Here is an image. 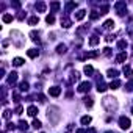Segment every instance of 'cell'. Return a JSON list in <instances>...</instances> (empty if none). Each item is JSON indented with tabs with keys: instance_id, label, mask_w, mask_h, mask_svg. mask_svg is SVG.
I'll use <instances>...</instances> for the list:
<instances>
[{
	"instance_id": "obj_39",
	"label": "cell",
	"mask_w": 133,
	"mask_h": 133,
	"mask_svg": "<svg viewBox=\"0 0 133 133\" xmlns=\"http://www.w3.org/2000/svg\"><path fill=\"white\" fill-rule=\"evenodd\" d=\"M125 88H127V91H133V80H131L130 83H127V86H125Z\"/></svg>"
},
{
	"instance_id": "obj_15",
	"label": "cell",
	"mask_w": 133,
	"mask_h": 133,
	"mask_svg": "<svg viewBox=\"0 0 133 133\" xmlns=\"http://www.w3.org/2000/svg\"><path fill=\"white\" fill-rule=\"evenodd\" d=\"M118 75H119V70H118V69H110V70H108V77L116 78Z\"/></svg>"
},
{
	"instance_id": "obj_9",
	"label": "cell",
	"mask_w": 133,
	"mask_h": 133,
	"mask_svg": "<svg viewBox=\"0 0 133 133\" xmlns=\"http://www.w3.org/2000/svg\"><path fill=\"white\" fill-rule=\"evenodd\" d=\"M125 60H127V53L122 52V53H119V55L116 56V63H124Z\"/></svg>"
},
{
	"instance_id": "obj_22",
	"label": "cell",
	"mask_w": 133,
	"mask_h": 133,
	"mask_svg": "<svg viewBox=\"0 0 133 133\" xmlns=\"http://www.w3.org/2000/svg\"><path fill=\"white\" fill-rule=\"evenodd\" d=\"M38 22H39L38 16H33V17H30V19H28V24H30V25H36Z\"/></svg>"
},
{
	"instance_id": "obj_24",
	"label": "cell",
	"mask_w": 133,
	"mask_h": 133,
	"mask_svg": "<svg viewBox=\"0 0 133 133\" xmlns=\"http://www.w3.org/2000/svg\"><path fill=\"white\" fill-rule=\"evenodd\" d=\"M56 53H66V46L64 44H60L56 47Z\"/></svg>"
},
{
	"instance_id": "obj_45",
	"label": "cell",
	"mask_w": 133,
	"mask_h": 133,
	"mask_svg": "<svg viewBox=\"0 0 133 133\" xmlns=\"http://www.w3.org/2000/svg\"><path fill=\"white\" fill-rule=\"evenodd\" d=\"M131 111H133V110H131Z\"/></svg>"
},
{
	"instance_id": "obj_35",
	"label": "cell",
	"mask_w": 133,
	"mask_h": 133,
	"mask_svg": "<svg viewBox=\"0 0 133 133\" xmlns=\"http://www.w3.org/2000/svg\"><path fill=\"white\" fill-rule=\"evenodd\" d=\"M30 36H31L33 41H39V39H38V33H36V31H31V33H30Z\"/></svg>"
},
{
	"instance_id": "obj_7",
	"label": "cell",
	"mask_w": 133,
	"mask_h": 133,
	"mask_svg": "<svg viewBox=\"0 0 133 133\" xmlns=\"http://www.w3.org/2000/svg\"><path fill=\"white\" fill-rule=\"evenodd\" d=\"M27 113H28V116H31V118H34L38 114V108L34 105H30L28 106V110H27Z\"/></svg>"
},
{
	"instance_id": "obj_34",
	"label": "cell",
	"mask_w": 133,
	"mask_h": 133,
	"mask_svg": "<svg viewBox=\"0 0 133 133\" xmlns=\"http://www.w3.org/2000/svg\"><path fill=\"white\" fill-rule=\"evenodd\" d=\"M106 13H108V5H103L100 8V14H106Z\"/></svg>"
},
{
	"instance_id": "obj_1",
	"label": "cell",
	"mask_w": 133,
	"mask_h": 133,
	"mask_svg": "<svg viewBox=\"0 0 133 133\" xmlns=\"http://www.w3.org/2000/svg\"><path fill=\"white\" fill-rule=\"evenodd\" d=\"M102 103H103V106H105V110L110 111V113L116 111V108H118V102H116L114 97H105Z\"/></svg>"
},
{
	"instance_id": "obj_5",
	"label": "cell",
	"mask_w": 133,
	"mask_h": 133,
	"mask_svg": "<svg viewBox=\"0 0 133 133\" xmlns=\"http://www.w3.org/2000/svg\"><path fill=\"white\" fill-rule=\"evenodd\" d=\"M49 94H50L52 97H58V96L61 94V88H58V86H52V88H49Z\"/></svg>"
},
{
	"instance_id": "obj_19",
	"label": "cell",
	"mask_w": 133,
	"mask_h": 133,
	"mask_svg": "<svg viewBox=\"0 0 133 133\" xmlns=\"http://www.w3.org/2000/svg\"><path fill=\"white\" fill-rule=\"evenodd\" d=\"M75 6H77V3H75V2H69V3L66 5V13H69L70 10H74Z\"/></svg>"
},
{
	"instance_id": "obj_43",
	"label": "cell",
	"mask_w": 133,
	"mask_h": 133,
	"mask_svg": "<svg viewBox=\"0 0 133 133\" xmlns=\"http://www.w3.org/2000/svg\"><path fill=\"white\" fill-rule=\"evenodd\" d=\"M77 133H88V131H85L83 128H78V130H77Z\"/></svg>"
},
{
	"instance_id": "obj_28",
	"label": "cell",
	"mask_w": 133,
	"mask_h": 133,
	"mask_svg": "<svg viewBox=\"0 0 133 133\" xmlns=\"http://www.w3.org/2000/svg\"><path fill=\"white\" fill-rule=\"evenodd\" d=\"M46 22H47V24H50V25H52L53 22H55V17H53V14H49V16L46 17Z\"/></svg>"
},
{
	"instance_id": "obj_20",
	"label": "cell",
	"mask_w": 133,
	"mask_h": 133,
	"mask_svg": "<svg viewBox=\"0 0 133 133\" xmlns=\"http://www.w3.org/2000/svg\"><path fill=\"white\" fill-rule=\"evenodd\" d=\"M61 25H63L64 28H69V27H70V21L67 19V17H64V19H61Z\"/></svg>"
},
{
	"instance_id": "obj_10",
	"label": "cell",
	"mask_w": 133,
	"mask_h": 133,
	"mask_svg": "<svg viewBox=\"0 0 133 133\" xmlns=\"http://www.w3.org/2000/svg\"><path fill=\"white\" fill-rule=\"evenodd\" d=\"M85 16H86V11H85V10L77 11V14H75V21H82V19H85Z\"/></svg>"
},
{
	"instance_id": "obj_32",
	"label": "cell",
	"mask_w": 133,
	"mask_h": 133,
	"mask_svg": "<svg viewBox=\"0 0 133 133\" xmlns=\"http://www.w3.org/2000/svg\"><path fill=\"white\" fill-rule=\"evenodd\" d=\"M85 103H86V106H89V108H91V106H92V99H91V97H85Z\"/></svg>"
},
{
	"instance_id": "obj_14",
	"label": "cell",
	"mask_w": 133,
	"mask_h": 133,
	"mask_svg": "<svg viewBox=\"0 0 133 133\" xmlns=\"http://www.w3.org/2000/svg\"><path fill=\"white\" fill-rule=\"evenodd\" d=\"M58 10H60V3H58V2L50 3V11H52V13H56Z\"/></svg>"
},
{
	"instance_id": "obj_18",
	"label": "cell",
	"mask_w": 133,
	"mask_h": 133,
	"mask_svg": "<svg viewBox=\"0 0 133 133\" xmlns=\"http://www.w3.org/2000/svg\"><path fill=\"white\" fill-rule=\"evenodd\" d=\"M99 36H91V39H89V46H97L99 44Z\"/></svg>"
},
{
	"instance_id": "obj_38",
	"label": "cell",
	"mask_w": 133,
	"mask_h": 133,
	"mask_svg": "<svg viewBox=\"0 0 133 133\" xmlns=\"http://www.w3.org/2000/svg\"><path fill=\"white\" fill-rule=\"evenodd\" d=\"M78 78H80L78 72H74V74H72V82H78Z\"/></svg>"
},
{
	"instance_id": "obj_40",
	"label": "cell",
	"mask_w": 133,
	"mask_h": 133,
	"mask_svg": "<svg viewBox=\"0 0 133 133\" xmlns=\"http://www.w3.org/2000/svg\"><path fill=\"white\" fill-rule=\"evenodd\" d=\"M16 113H17V114H22V106H17V108H16Z\"/></svg>"
},
{
	"instance_id": "obj_27",
	"label": "cell",
	"mask_w": 133,
	"mask_h": 133,
	"mask_svg": "<svg viewBox=\"0 0 133 133\" xmlns=\"http://www.w3.org/2000/svg\"><path fill=\"white\" fill-rule=\"evenodd\" d=\"M124 74H127L128 77H133V70H131L128 66H125V67H124Z\"/></svg>"
},
{
	"instance_id": "obj_2",
	"label": "cell",
	"mask_w": 133,
	"mask_h": 133,
	"mask_svg": "<svg viewBox=\"0 0 133 133\" xmlns=\"http://www.w3.org/2000/svg\"><path fill=\"white\" fill-rule=\"evenodd\" d=\"M119 125H121V128H124V130L130 128V119L125 118V116H121V118H119Z\"/></svg>"
},
{
	"instance_id": "obj_13",
	"label": "cell",
	"mask_w": 133,
	"mask_h": 133,
	"mask_svg": "<svg viewBox=\"0 0 133 133\" xmlns=\"http://www.w3.org/2000/svg\"><path fill=\"white\" fill-rule=\"evenodd\" d=\"M106 89V85L102 82V80H99V83H97V91H99V92H103Z\"/></svg>"
},
{
	"instance_id": "obj_8",
	"label": "cell",
	"mask_w": 133,
	"mask_h": 133,
	"mask_svg": "<svg viewBox=\"0 0 133 133\" xmlns=\"http://www.w3.org/2000/svg\"><path fill=\"white\" fill-rule=\"evenodd\" d=\"M113 27H114V21H113V19L105 21V24H103V28H105V30H111Z\"/></svg>"
},
{
	"instance_id": "obj_44",
	"label": "cell",
	"mask_w": 133,
	"mask_h": 133,
	"mask_svg": "<svg viewBox=\"0 0 133 133\" xmlns=\"http://www.w3.org/2000/svg\"><path fill=\"white\" fill-rule=\"evenodd\" d=\"M88 133H96V130H94V128H91L89 131H88Z\"/></svg>"
},
{
	"instance_id": "obj_37",
	"label": "cell",
	"mask_w": 133,
	"mask_h": 133,
	"mask_svg": "<svg viewBox=\"0 0 133 133\" xmlns=\"http://www.w3.org/2000/svg\"><path fill=\"white\" fill-rule=\"evenodd\" d=\"M33 127H34V128H41V122H39L38 119H34V121H33Z\"/></svg>"
},
{
	"instance_id": "obj_31",
	"label": "cell",
	"mask_w": 133,
	"mask_h": 133,
	"mask_svg": "<svg viewBox=\"0 0 133 133\" xmlns=\"http://www.w3.org/2000/svg\"><path fill=\"white\" fill-rule=\"evenodd\" d=\"M118 47H119V49H125V47H127V41H124V39L119 41V42H118Z\"/></svg>"
},
{
	"instance_id": "obj_4",
	"label": "cell",
	"mask_w": 133,
	"mask_h": 133,
	"mask_svg": "<svg viewBox=\"0 0 133 133\" xmlns=\"http://www.w3.org/2000/svg\"><path fill=\"white\" fill-rule=\"evenodd\" d=\"M89 89H91V83L89 82H83V83L78 85V91L80 92H88Z\"/></svg>"
},
{
	"instance_id": "obj_41",
	"label": "cell",
	"mask_w": 133,
	"mask_h": 133,
	"mask_svg": "<svg viewBox=\"0 0 133 133\" xmlns=\"http://www.w3.org/2000/svg\"><path fill=\"white\" fill-rule=\"evenodd\" d=\"M113 39H114V36H113V34H110V36H106V41H108V42H110V41H113Z\"/></svg>"
},
{
	"instance_id": "obj_16",
	"label": "cell",
	"mask_w": 133,
	"mask_h": 133,
	"mask_svg": "<svg viewBox=\"0 0 133 133\" xmlns=\"http://www.w3.org/2000/svg\"><path fill=\"white\" fill-rule=\"evenodd\" d=\"M119 86H121V82H119V80H113V82L110 83V88H111V89H118Z\"/></svg>"
},
{
	"instance_id": "obj_36",
	"label": "cell",
	"mask_w": 133,
	"mask_h": 133,
	"mask_svg": "<svg viewBox=\"0 0 133 133\" xmlns=\"http://www.w3.org/2000/svg\"><path fill=\"white\" fill-rule=\"evenodd\" d=\"M103 55H105V56H110V55H111V49L105 47V49H103Z\"/></svg>"
},
{
	"instance_id": "obj_30",
	"label": "cell",
	"mask_w": 133,
	"mask_h": 133,
	"mask_svg": "<svg viewBox=\"0 0 133 133\" xmlns=\"http://www.w3.org/2000/svg\"><path fill=\"white\" fill-rule=\"evenodd\" d=\"M99 16H100V13H97V11H92L89 17H91V21H96V19H99Z\"/></svg>"
},
{
	"instance_id": "obj_25",
	"label": "cell",
	"mask_w": 133,
	"mask_h": 133,
	"mask_svg": "<svg viewBox=\"0 0 133 133\" xmlns=\"http://www.w3.org/2000/svg\"><path fill=\"white\" fill-rule=\"evenodd\" d=\"M82 124H83V125L91 124V116H83V118H82Z\"/></svg>"
},
{
	"instance_id": "obj_23",
	"label": "cell",
	"mask_w": 133,
	"mask_h": 133,
	"mask_svg": "<svg viewBox=\"0 0 133 133\" xmlns=\"http://www.w3.org/2000/svg\"><path fill=\"white\" fill-rule=\"evenodd\" d=\"M19 89H21L22 92H27V91H28V83H27V82H22V83H21V88H19Z\"/></svg>"
},
{
	"instance_id": "obj_17",
	"label": "cell",
	"mask_w": 133,
	"mask_h": 133,
	"mask_svg": "<svg viewBox=\"0 0 133 133\" xmlns=\"http://www.w3.org/2000/svg\"><path fill=\"white\" fill-rule=\"evenodd\" d=\"M2 21H3L5 24H10V22H13V16H11V14H3Z\"/></svg>"
},
{
	"instance_id": "obj_42",
	"label": "cell",
	"mask_w": 133,
	"mask_h": 133,
	"mask_svg": "<svg viewBox=\"0 0 133 133\" xmlns=\"http://www.w3.org/2000/svg\"><path fill=\"white\" fill-rule=\"evenodd\" d=\"M13 6H14V8H19V6H21V3H19V2H14V3H13Z\"/></svg>"
},
{
	"instance_id": "obj_26",
	"label": "cell",
	"mask_w": 133,
	"mask_h": 133,
	"mask_svg": "<svg viewBox=\"0 0 133 133\" xmlns=\"http://www.w3.org/2000/svg\"><path fill=\"white\" fill-rule=\"evenodd\" d=\"M83 70H85V74H86V75H91V74L94 72L92 66H85V69H83Z\"/></svg>"
},
{
	"instance_id": "obj_29",
	"label": "cell",
	"mask_w": 133,
	"mask_h": 133,
	"mask_svg": "<svg viewBox=\"0 0 133 133\" xmlns=\"http://www.w3.org/2000/svg\"><path fill=\"white\" fill-rule=\"evenodd\" d=\"M19 128H21V130H27V128H28V124H27L25 121H21V122H19Z\"/></svg>"
},
{
	"instance_id": "obj_6",
	"label": "cell",
	"mask_w": 133,
	"mask_h": 133,
	"mask_svg": "<svg viewBox=\"0 0 133 133\" xmlns=\"http://www.w3.org/2000/svg\"><path fill=\"white\" fill-rule=\"evenodd\" d=\"M6 82H8V85H14V83L17 82V74H16V72H11L10 75H8Z\"/></svg>"
},
{
	"instance_id": "obj_12",
	"label": "cell",
	"mask_w": 133,
	"mask_h": 133,
	"mask_svg": "<svg viewBox=\"0 0 133 133\" xmlns=\"http://www.w3.org/2000/svg\"><path fill=\"white\" fill-rule=\"evenodd\" d=\"M34 6H36V10H38L39 13H44V11H46V3H44V2H38Z\"/></svg>"
},
{
	"instance_id": "obj_11",
	"label": "cell",
	"mask_w": 133,
	"mask_h": 133,
	"mask_svg": "<svg viewBox=\"0 0 133 133\" xmlns=\"http://www.w3.org/2000/svg\"><path fill=\"white\" fill-rule=\"evenodd\" d=\"M27 55H28L30 58H36V56L39 55V50H36V49H30L28 52H27Z\"/></svg>"
},
{
	"instance_id": "obj_21",
	"label": "cell",
	"mask_w": 133,
	"mask_h": 133,
	"mask_svg": "<svg viewBox=\"0 0 133 133\" xmlns=\"http://www.w3.org/2000/svg\"><path fill=\"white\" fill-rule=\"evenodd\" d=\"M13 64L19 67V66H22V64H24V60H22V58H14V60H13Z\"/></svg>"
},
{
	"instance_id": "obj_3",
	"label": "cell",
	"mask_w": 133,
	"mask_h": 133,
	"mask_svg": "<svg viewBox=\"0 0 133 133\" xmlns=\"http://www.w3.org/2000/svg\"><path fill=\"white\" fill-rule=\"evenodd\" d=\"M114 8L118 10L119 16H124V13H125V2H118L116 5H114Z\"/></svg>"
},
{
	"instance_id": "obj_33",
	"label": "cell",
	"mask_w": 133,
	"mask_h": 133,
	"mask_svg": "<svg viewBox=\"0 0 133 133\" xmlns=\"http://www.w3.org/2000/svg\"><path fill=\"white\" fill-rule=\"evenodd\" d=\"M3 118H5V119H10V118H11V111H10V110H5V111H3Z\"/></svg>"
}]
</instances>
